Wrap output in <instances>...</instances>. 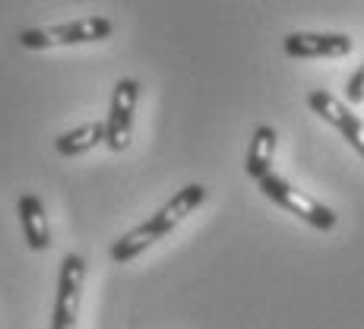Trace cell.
Returning a JSON list of instances; mask_svg holds the SVG:
<instances>
[{
  "label": "cell",
  "instance_id": "obj_2",
  "mask_svg": "<svg viewBox=\"0 0 364 329\" xmlns=\"http://www.w3.org/2000/svg\"><path fill=\"white\" fill-rule=\"evenodd\" d=\"M114 32V23L108 16H82L73 23L60 26H41V29H23L16 41L29 51H45V48H70V45H92L105 41Z\"/></svg>",
  "mask_w": 364,
  "mask_h": 329
},
{
  "label": "cell",
  "instance_id": "obj_1",
  "mask_svg": "<svg viewBox=\"0 0 364 329\" xmlns=\"http://www.w3.org/2000/svg\"><path fill=\"white\" fill-rule=\"evenodd\" d=\"M203 200H206V187H203V184L181 187V190L174 193V197L168 200L156 215H149L143 225H136L133 231H127L124 237H117V241L111 244V260H114V263L136 260L143 250H149L156 241H162L165 234H171V231L178 228L181 222L193 212V209H200Z\"/></svg>",
  "mask_w": 364,
  "mask_h": 329
},
{
  "label": "cell",
  "instance_id": "obj_8",
  "mask_svg": "<svg viewBox=\"0 0 364 329\" xmlns=\"http://www.w3.org/2000/svg\"><path fill=\"white\" fill-rule=\"evenodd\" d=\"M19 225H23V237L32 250H48L51 247V228H48V212L45 203L35 193H23L16 203Z\"/></svg>",
  "mask_w": 364,
  "mask_h": 329
},
{
  "label": "cell",
  "instance_id": "obj_10",
  "mask_svg": "<svg viewBox=\"0 0 364 329\" xmlns=\"http://www.w3.org/2000/svg\"><path fill=\"white\" fill-rule=\"evenodd\" d=\"M276 130L269 124H260L250 136V149H247V158H244V171L250 174L254 180H260L269 174V165H272V156H276Z\"/></svg>",
  "mask_w": 364,
  "mask_h": 329
},
{
  "label": "cell",
  "instance_id": "obj_7",
  "mask_svg": "<svg viewBox=\"0 0 364 329\" xmlns=\"http://www.w3.org/2000/svg\"><path fill=\"white\" fill-rule=\"evenodd\" d=\"M282 51L289 58H346L352 51V38L342 32H291L285 35Z\"/></svg>",
  "mask_w": 364,
  "mask_h": 329
},
{
  "label": "cell",
  "instance_id": "obj_9",
  "mask_svg": "<svg viewBox=\"0 0 364 329\" xmlns=\"http://www.w3.org/2000/svg\"><path fill=\"white\" fill-rule=\"evenodd\" d=\"M105 139H108L105 121H89V124H80V127L60 133V136L54 139V149L64 158H73V156H86L89 149H95Z\"/></svg>",
  "mask_w": 364,
  "mask_h": 329
},
{
  "label": "cell",
  "instance_id": "obj_11",
  "mask_svg": "<svg viewBox=\"0 0 364 329\" xmlns=\"http://www.w3.org/2000/svg\"><path fill=\"white\" fill-rule=\"evenodd\" d=\"M346 99L352 102V104H361L364 102V64L352 73V80H348V86H346Z\"/></svg>",
  "mask_w": 364,
  "mask_h": 329
},
{
  "label": "cell",
  "instance_id": "obj_4",
  "mask_svg": "<svg viewBox=\"0 0 364 329\" xmlns=\"http://www.w3.org/2000/svg\"><path fill=\"white\" fill-rule=\"evenodd\" d=\"M82 282H86V260L80 254H67L60 260L58 298H54V313H51V326L48 329H76Z\"/></svg>",
  "mask_w": 364,
  "mask_h": 329
},
{
  "label": "cell",
  "instance_id": "obj_6",
  "mask_svg": "<svg viewBox=\"0 0 364 329\" xmlns=\"http://www.w3.org/2000/svg\"><path fill=\"white\" fill-rule=\"evenodd\" d=\"M307 104H311L314 114H320L326 124H333V127L348 139V146L364 158V121L358 114H352L348 104H342L333 92H326V89H314V92H307Z\"/></svg>",
  "mask_w": 364,
  "mask_h": 329
},
{
  "label": "cell",
  "instance_id": "obj_3",
  "mask_svg": "<svg viewBox=\"0 0 364 329\" xmlns=\"http://www.w3.org/2000/svg\"><path fill=\"white\" fill-rule=\"evenodd\" d=\"M260 184V193L266 200H272L276 206H282L285 212H291V215H298L301 222H307L311 228H317V231H333L336 228V212L330 206H323L320 200H314L311 193H304V190H298V187H291L285 178H279V174H266V178L257 180Z\"/></svg>",
  "mask_w": 364,
  "mask_h": 329
},
{
  "label": "cell",
  "instance_id": "obj_5",
  "mask_svg": "<svg viewBox=\"0 0 364 329\" xmlns=\"http://www.w3.org/2000/svg\"><path fill=\"white\" fill-rule=\"evenodd\" d=\"M136 99H139V82L136 80H117L114 95H111V108L105 117V130H108V146L111 152H124L130 146L133 133V114H136Z\"/></svg>",
  "mask_w": 364,
  "mask_h": 329
}]
</instances>
